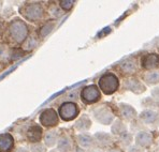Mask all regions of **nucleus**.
I'll return each instance as SVG.
<instances>
[{"mask_svg":"<svg viewBox=\"0 0 159 152\" xmlns=\"http://www.w3.org/2000/svg\"><path fill=\"white\" fill-rule=\"evenodd\" d=\"M118 78L114 74L112 73H107L103 76H101V78L99 79V86L100 89L103 91V93L106 94H112L114 93L118 88Z\"/></svg>","mask_w":159,"mask_h":152,"instance_id":"obj_1","label":"nucleus"},{"mask_svg":"<svg viewBox=\"0 0 159 152\" xmlns=\"http://www.w3.org/2000/svg\"><path fill=\"white\" fill-rule=\"evenodd\" d=\"M10 33L16 42H22L27 36V26L20 20H13L10 25Z\"/></svg>","mask_w":159,"mask_h":152,"instance_id":"obj_2","label":"nucleus"},{"mask_svg":"<svg viewBox=\"0 0 159 152\" xmlns=\"http://www.w3.org/2000/svg\"><path fill=\"white\" fill-rule=\"evenodd\" d=\"M59 114H60V117H61L64 120L70 121L78 116L79 107H78V105L72 102L64 103L59 108Z\"/></svg>","mask_w":159,"mask_h":152,"instance_id":"obj_3","label":"nucleus"},{"mask_svg":"<svg viewBox=\"0 0 159 152\" xmlns=\"http://www.w3.org/2000/svg\"><path fill=\"white\" fill-rule=\"evenodd\" d=\"M22 13L28 20H36L41 18V16L43 15V9L39 3H30L24 6V8L22 9Z\"/></svg>","mask_w":159,"mask_h":152,"instance_id":"obj_4","label":"nucleus"},{"mask_svg":"<svg viewBox=\"0 0 159 152\" xmlns=\"http://www.w3.org/2000/svg\"><path fill=\"white\" fill-rule=\"evenodd\" d=\"M82 100L87 104H92V103L97 102L100 99V92L99 89L96 87L95 85L87 86L82 90L81 93Z\"/></svg>","mask_w":159,"mask_h":152,"instance_id":"obj_5","label":"nucleus"},{"mask_svg":"<svg viewBox=\"0 0 159 152\" xmlns=\"http://www.w3.org/2000/svg\"><path fill=\"white\" fill-rule=\"evenodd\" d=\"M93 114H95L96 119L99 122L103 123V124H110L112 122V120H113V114L107 107H99V108H97L93 111Z\"/></svg>","mask_w":159,"mask_h":152,"instance_id":"obj_6","label":"nucleus"},{"mask_svg":"<svg viewBox=\"0 0 159 152\" xmlns=\"http://www.w3.org/2000/svg\"><path fill=\"white\" fill-rule=\"evenodd\" d=\"M40 120H41L42 124L45 125V127H51V125H56L58 122L57 115L53 109H46L42 113L41 117H40Z\"/></svg>","mask_w":159,"mask_h":152,"instance_id":"obj_7","label":"nucleus"},{"mask_svg":"<svg viewBox=\"0 0 159 152\" xmlns=\"http://www.w3.org/2000/svg\"><path fill=\"white\" fill-rule=\"evenodd\" d=\"M142 67L147 70H153L159 67V56L157 54H148L144 56L141 61Z\"/></svg>","mask_w":159,"mask_h":152,"instance_id":"obj_8","label":"nucleus"},{"mask_svg":"<svg viewBox=\"0 0 159 152\" xmlns=\"http://www.w3.org/2000/svg\"><path fill=\"white\" fill-rule=\"evenodd\" d=\"M13 148V138L11 135L3 134L0 136V152H10Z\"/></svg>","mask_w":159,"mask_h":152,"instance_id":"obj_9","label":"nucleus"},{"mask_svg":"<svg viewBox=\"0 0 159 152\" xmlns=\"http://www.w3.org/2000/svg\"><path fill=\"white\" fill-rule=\"evenodd\" d=\"M152 135L147 132H140L139 134L137 135L135 137V141H137L138 145L142 147H146V146H149L152 144Z\"/></svg>","mask_w":159,"mask_h":152,"instance_id":"obj_10","label":"nucleus"},{"mask_svg":"<svg viewBox=\"0 0 159 152\" xmlns=\"http://www.w3.org/2000/svg\"><path fill=\"white\" fill-rule=\"evenodd\" d=\"M27 137H28V139H29L30 141H32V142L39 141V140L41 139V137H42L41 128L37 127V125L30 128L29 130H28V132H27Z\"/></svg>","mask_w":159,"mask_h":152,"instance_id":"obj_11","label":"nucleus"},{"mask_svg":"<svg viewBox=\"0 0 159 152\" xmlns=\"http://www.w3.org/2000/svg\"><path fill=\"white\" fill-rule=\"evenodd\" d=\"M126 87L129 89L130 91H133L135 93H140V92H143L144 91V87L141 83H140L138 79H129L127 80L126 83Z\"/></svg>","mask_w":159,"mask_h":152,"instance_id":"obj_12","label":"nucleus"},{"mask_svg":"<svg viewBox=\"0 0 159 152\" xmlns=\"http://www.w3.org/2000/svg\"><path fill=\"white\" fill-rule=\"evenodd\" d=\"M140 117H141V119L145 123H154L157 120L158 115L157 113H155V111H145L140 115Z\"/></svg>","mask_w":159,"mask_h":152,"instance_id":"obj_13","label":"nucleus"},{"mask_svg":"<svg viewBox=\"0 0 159 152\" xmlns=\"http://www.w3.org/2000/svg\"><path fill=\"white\" fill-rule=\"evenodd\" d=\"M90 124H92V122H90L89 118L86 116H83L82 118H80L78 120V122H76V124H75V128L80 131H85L90 128Z\"/></svg>","mask_w":159,"mask_h":152,"instance_id":"obj_14","label":"nucleus"},{"mask_svg":"<svg viewBox=\"0 0 159 152\" xmlns=\"http://www.w3.org/2000/svg\"><path fill=\"white\" fill-rule=\"evenodd\" d=\"M58 148H59V152H70L71 150L70 139L66 136L60 137L59 141H58Z\"/></svg>","mask_w":159,"mask_h":152,"instance_id":"obj_15","label":"nucleus"},{"mask_svg":"<svg viewBox=\"0 0 159 152\" xmlns=\"http://www.w3.org/2000/svg\"><path fill=\"white\" fill-rule=\"evenodd\" d=\"M120 111H121V115H123L126 119H131L135 116V111L132 108L131 106H129V105L121 104L120 105Z\"/></svg>","mask_w":159,"mask_h":152,"instance_id":"obj_16","label":"nucleus"},{"mask_svg":"<svg viewBox=\"0 0 159 152\" xmlns=\"http://www.w3.org/2000/svg\"><path fill=\"white\" fill-rule=\"evenodd\" d=\"M78 140H79V144L81 147L83 148H88V147L92 145L93 140H92V137L89 135H86V134H81L78 136Z\"/></svg>","mask_w":159,"mask_h":152,"instance_id":"obj_17","label":"nucleus"},{"mask_svg":"<svg viewBox=\"0 0 159 152\" xmlns=\"http://www.w3.org/2000/svg\"><path fill=\"white\" fill-rule=\"evenodd\" d=\"M56 139H57V134H56L55 131H50L45 134V137H44V140H45L46 146L52 147L53 145H55Z\"/></svg>","mask_w":159,"mask_h":152,"instance_id":"obj_18","label":"nucleus"},{"mask_svg":"<svg viewBox=\"0 0 159 152\" xmlns=\"http://www.w3.org/2000/svg\"><path fill=\"white\" fill-rule=\"evenodd\" d=\"M145 81L148 84H156L159 83V71H154V72H148L145 76H144Z\"/></svg>","mask_w":159,"mask_h":152,"instance_id":"obj_19","label":"nucleus"},{"mask_svg":"<svg viewBox=\"0 0 159 152\" xmlns=\"http://www.w3.org/2000/svg\"><path fill=\"white\" fill-rule=\"evenodd\" d=\"M121 70L126 73H132L135 71V63L132 60H126L121 63Z\"/></svg>","mask_w":159,"mask_h":152,"instance_id":"obj_20","label":"nucleus"},{"mask_svg":"<svg viewBox=\"0 0 159 152\" xmlns=\"http://www.w3.org/2000/svg\"><path fill=\"white\" fill-rule=\"evenodd\" d=\"M95 138L97 140L98 144L102 145V146L107 145L110 141H111V137H110L107 134H104V133H98V134H96Z\"/></svg>","mask_w":159,"mask_h":152,"instance_id":"obj_21","label":"nucleus"},{"mask_svg":"<svg viewBox=\"0 0 159 152\" xmlns=\"http://www.w3.org/2000/svg\"><path fill=\"white\" fill-rule=\"evenodd\" d=\"M54 25H55V23H54V22H48L41 28V37H42V38L46 37L51 31H52L53 28H54Z\"/></svg>","mask_w":159,"mask_h":152,"instance_id":"obj_22","label":"nucleus"},{"mask_svg":"<svg viewBox=\"0 0 159 152\" xmlns=\"http://www.w3.org/2000/svg\"><path fill=\"white\" fill-rule=\"evenodd\" d=\"M13 56L11 54L10 50H9L7 46L4 45H0V60H7L9 59V57Z\"/></svg>","mask_w":159,"mask_h":152,"instance_id":"obj_23","label":"nucleus"},{"mask_svg":"<svg viewBox=\"0 0 159 152\" xmlns=\"http://www.w3.org/2000/svg\"><path fill=\"white\" fill-rule=\"evenodd\" d=\"M74 1H61L60 2V7L65 10H70L73 7Z\"/></svg>","mask_w":159,"mask_h":152,"instance_id":"obj_24","label":"nucleus"},{"mask_svg":"<svg viewBox=\"0 0 159 152\" xmlns=\"http://www.w3.org/2000/svg\"><path fill=\"white\" fill-rule=\"evenodd\" d=\"M32 152H45V148L41 144H37L31 147Z\"/></svg>","mask_w":159,"mask_h":152,"instance_id":"obj_25","label":"nucleus"},{"mask_svg":"<svg viewBox=\"0 0 159 152\" xmlns=\"http://www.w3.org/2000/svg\"><path fill=\"white\" fill-rule=\"evenodd\" d=\"M68 98H70V100H75V99H78V94H76L74 91H71V92L69 93V95H68Z\"/></svg>","mask_w":159,"mask_h":152,"instance_id":"obj_26","label":"nucleus"},{"mask_svg":"<svg viewBox=\"0 0 159 152\" xmlns=\"http://www.w3.org/2000/svg\"><path fill=\"white\" fill-rule=\"evenodd\" d=\"M16 152H28L26 149H24V148H20V149H17V151Z\"/></svg>","mask_w":159,"mask_h":152,"instance_id":"obj_27","label":"nucleus"},{"mask_svg":"<svg viewBox=\"0 0 159 152\" xmlns=\"http://www.w3.org/2000/svg\"><path fill=\"white\" fill-rule=\"evenodd\" d=\"M107 152H121V151L118 150V149H111V150H109Z\"/></svg>","mask_w":159,"mask_h":152,"instance_id":"obj_28","label":"nucleus"},{"mask_svg":"<svg viewBox=\"0 0 159 152\" xmlns=\"http://www.w3.org/2000/svg\"><path fill=\"white\" fill-rule=\"evenodd\" d=\"M0 7H1V3H0Z\"/></svg>","mask_w":159,"mask_h":152,"instance_id":"obj_29","label":"nucleus"}]
</instances>
